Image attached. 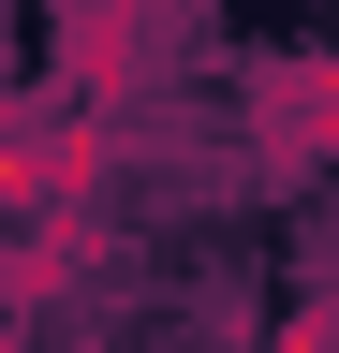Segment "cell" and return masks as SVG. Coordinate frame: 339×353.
Wrapping results in <instances>:
<instances>
[{
    "instance_id": "1",
    "label": "cell",
    "mask_w": 339,
    "mask_h": 353,
    "mask_svg": "<svg viewBox=\"0 0 339 353\" xmlns=\"http://www.w3.org/2000/svg\"><path fill=\"white\" fill-rule=\"evenodd\" d=\"M45 74L59 118H133V88L162 74V0H45Z\"/></svg>"
},
{
    "instance_id": "2",
    "label": "cell",
    "mask_w": 339,
    "mask_h": 353,
    "mask_svg": "<svg viewBox=\"0 0 339 353\" xmlns=\"http://www.w3.org/2000/svg\"><path fill=\"white\" fill-rule=\"evenodd\" d=\"M251 162L266 176H325L339 162V44H295V59L251 74Z\"/></svg>"
},
{
    "instance_id": "3",
    "label": "cell",
    "mask_w": 339,
    "mask_h": 353,
    "mask_svg": "<svg viewBox=\"0 0 339 353\" xmlns=\"http://www.w3.org/2000/svg\"><path fill=\"white\" fill-rule=\"evenodd\" d=\"M104 250H118V236H104V206H89V221H15V236H0V309H45V294H74Z\"/></svg>"
},
{
    "instance_id": "4",
    "label": "cell",
    "mask_w": 339,
    "mask_h": 353,
    "mask_svg": "<svg viewBox=\"0 0 339 353\" xmlns=\"http://www.w3.org/2000/svg\"><path fill=\"white\" fill-rule=\"evenodd\" d=\"M0 74H15V44H0Z\"/></svg>"
},
{
    "instance_id": "5",
    "label": "cell",
    "mask_w": 339,
    "mask_h": 353,
    "mask_svg": "<svg viewBox=\"0 0 339 353\" xmlns=\"http://www.w3.org/2000/svg\"><path fill=\"white\" fill-rule=\"evenodd\" d=\"M0 353H15V339H0Z\"/></svg>"
},
{
    "instance_id": "6",
    "label": "cell",
    "mask_w": 339,
    "mask_h": 353,
    "mask_svg": "<svg viewBox=\"0 0 339 353\" xmlns=\"http://www.w3.org/2000/svg\"><path fill=\"white\" fill-rule=\"evenodd\" d=\"M325 353H339V339H325Z\"/></svg>"
}]
</instances>
